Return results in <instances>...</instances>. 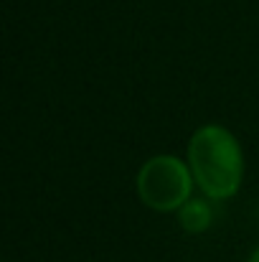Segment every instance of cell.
Masks as SVG:
<instances>
[{
    "instance_id": "cell-1",
    "label": "cell",
    "mask_w": 259,
    "mask_h": 262,
    "mask_svg": "<svg viewBox=\"0 0 259 262\" xmlns=\"http://www.w3.org/2000/svg\"><path fill=\"white\" fill-rule=\"evenodd\" d=\"M188 166L196 186L214 201L234 196L244 178V156L237 138L221 125H203L188 143Z\"/></svg>"
},
{
    "instance_id": "cell-2",
    "label": "cell",
    "mask_w": 259,
    "mask_h": 262,
    "mask_svg": "<svg viewBox=\"0 0 259 262\" xmlns=\"http://www.w3.org/2000/svg\"><path fill=\"white\" fill-rule=\"evenodd\" d=\"M191 166H185L175 156H155L137 171V196L153 211H180L185 201H191L193 188Z\"/></svg>"
},
{
    "instance_id": "cell-3",
    "label": "cell",
    "mask_w": 259,
    "mask_h": 262,
    "mask_svg": "<svg viewBox=\"0 0 259 262\" xmlns=\"http://www.w3.org/2000/svg\"><path fill=\"white\" fill-rule=\"evenodd\" d=\"M178 222L185 232L191 234H198V232H206L214 222V211H211V204L203 201V199H191L180 206L178 211Z\"/></svg>"
},
{
    "instance_id": "cell-4",
    "label": "cell",
    "mask_w": 259,
    "mask_h": 262,
    "mask_svg": "<svg viewBox=\"0 0 259 262\" xmlns=\"http://www.w3.org/2000/svg\"><path fill=\"white\" fill-rule=\"evenodd\" d=\"M249 262H259V247L252 252V257H249Z\"/></svg>"
}]
</instances>
